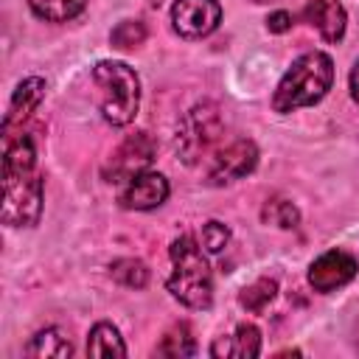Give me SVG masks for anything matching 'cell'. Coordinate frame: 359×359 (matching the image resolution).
I'll return each mask as SVG.
<instances>
[{
	"label": "cell",
	"mask_w": 359,
	"mask_h": 359,
	"mask_svg": "<svg viewBox=\"0 0 359 359\" xmlns=\"http://www.w3.org/2000/svg\"><path fill=\"white\" fill-rule=\"evenodd\" d=\"M266 25H269V31H275V34H280V31H286V28H292V14H289V11H275V14H269V20H266Z\"/></svg>",
	"instance_id": "603a6c76"
},
{
	"label": "cell",
	"mask_w": 359,
	"mask_h": 359,
	"mask_svg": "<svg viewBox=\"0 0 359 359\" xmlns=\"http://www.w3.org/2000/svg\"><path fill=\"white\" fill-rule=\"evenodd\" d=\"M275 292H278V283L272 280V278H261V280H255L252 286H247L241 294H238V303L247 309V311H264L266 309V303L275 297Z\"/></svg>",
	"instance_id": "d6986e66"
},
{
	"label": "cell",
	"mask_w": 359,
	"mask_h": 359,
	"mask_svg": "<svg viewBox=\"0 0 359 359\" xmlns=\"http://www.w3.org/2000/svg\"><path fill=\"white\" fill-rule=\"evenodd\" d=\"M222 20V6L216 0H177L171 6L174 31L185 39L208 36Z\"/></svg>",
	"instance_id": "ba28073f"
},
{
	"label": "cell",
	"mask_w": 359,
	"mask_h": 359,
	"mask_svg": "<svg viewBox=\"0 0 359 359\" xmlns=\"http://www.w3.org/2000/svg\"><path fill=\"white\" fill-rule=\"evenodd\" d=\"M31 11L48 22H67L76 14H81V8L87 6V0H28Z\"/></svg>",
	"instance_id": "e0dca14e"
},
{
	"label": "cell",
	"mask_w": 359,
	"mask_h": 359,
	"mask_svg": "<svg viewBox=\"0 0 359 359\" xmlns=\"http://www.w3.org/2000/svg\"><path fill=\"white\" fill-rule=\"evenodd\" d=\"M87 353L90 356H126V345L115 325L98 323L87 337Z\"/></svg>",
	"instance_id": "5bb4252c"
},
{
	"label": "cell",
	"mask_w": 359,
	"mask_h": 359,
	"mask_svg": "<svg viewBox=\"0 0 359 359\" xmlns=\"http://www.w3.org/2000/svg\"><path fill=\"white\" fill-rule=\"evenodd\" d=\"M95 84L101 87V112L109 123L126 126L137 115L140 84L129 65L123 62H98L93 70Z\"/></svg>",
	"instance_id": "277c9868"
},
{
	"label": "cell",
	"mask_w": 359,
	"mask_h": 359,
	"mask_svg": "<svg viewBox=\"0 0 359 359\" xmlns=\"http://www.w3.org/2000/svg\"><path fill=\"white\" fill-rule=\"evenodd\" d=\"M255 163H258L255 143L247 140V137H236L224 149L216 151V157L210 160V168H208V180L213 185H227L233 180L247 177L255 168Z\"/></svg>",
	"instance_id": "52a82bcc"
},
{
	"label": "cell",
	"mask_w": 359,
	"mask_h": 359,
	"mask_svg": "<svg viewBox=\"0 0 359 359\" xmlns=\"http://www.w3.org/2000/svg\"><path fill=\"white\" fill-rule=\"evenodd\" d=\"M154 154H157V146H154V140H151L146 132L129 135V137L112 151V157L107 160V165H104V180H109V182H129L132 177L143 174V171L151 165Z\"/></svg>",
	"instance_id": "8992f818"
},
{
	"label": "cell",
	"mask_w": 359,
	"mask_h": 359,
	"mask_svg": "<svg viewBox=\"0 0 359 359\" xmlns=\"http://www.w3.org/2000/svg\"><path fill=\"white\" fill-rule=\"evenodd\" d=\"M109 39H112L115 48H137L146 39V28L137 20H123V22H118L112 28V36Z\"/></svg>",
	"instance_id": "44dd1931"
},
{
	"label": "cell",
	"mask_w": 359,
	"mask_h": 359,
	"mask_svg": "<svg viewBox=\"0 0 359 359\" xmlns=\"http://www.w3.org/2000/svg\"><path fill=\"white\" fill-rule=\"evenodd\" d=\"M171 261L174 272L168 275V292L188 309H208L213 300V280L194 236H180L171 244Z\"/></svg>",
	"instance_id": "3957f363"
},
{
	"label": "cell",
	"mask_w": 359,
	"mask_h": 359,
	"mask_svg": "<svg viewBox=\"0 0 359 359\" xmlns=\"http://www.w3.org/2000/svg\"><path fill=\"white\" fill-rule=\"evenodd\" d=\"M306 22H311L323 39L339 42L345 34V8L339 0H309L306 3Z\"/></svg>",
	"instance_id": "8fae6325"
},
{
	"label": "cell",
	"mask_w": 359,
	"mask_h": 359,
	"mask_svg": "<svg viewBox=\"0 0 359 359\" xmlns=\"http://www.w3.org/2000/svg\"><path fill=\"white\" fill-rule=\"evenodd\" d=\"M196 351V342L191 337V328L185 323L171 325L163 339L154 345V356H191Z\"/></svg>",
	"instance_id": "9a60e30c"
},
{
	"label": "cell",
	"mask_w": 359,
	"mask_h": 359,
	"mask_svg": "<svg viewBox=\"0 0 359 359\" xmlns=\"http://www.w3.org/2000/svg\"><path fill=\"white\" fill-rule=\"evenodd\" d=\"M331 81H334V62L320 50L306 53L294 59L292 67L278 81L272 107L275 112H292L297 107H311L331 90Z\"/></svg>",
	"instance_id": "7a4b0ae2"
},
{
	"label": "cell",
	"mask_w": 359,
	"mask_h": 359,
	"mask_svg": "<svg viewBox=\"0 0 359 359\" xmlns=\"http://www.w3.org/2000/svg\"><path fill=\"white\" fill-rule=\"evenodd\" d=\"M109 275L121 283V286H129V289H143L146 280H149V269L143 261L137 258H121L109 266Z\"/></svg>",
	"instance_id": "ac0fdd59"
},
{
	"label": "cell",
	"mask_w": 359,
	"mask_h": 359,
	"mask_svg": "<svg viewBox=\"0 0 359 359\" xmlns=\"http://www.w3.org/2000/svg\"><path fill=\"white\" fill-rule=\"evenodd\" d=\"M356 275V258L342 250H328L309 266V283L317 292H334Z\"/></svg>",
	"instance_id": "9c48e42d"
},
{
	"label": "cell",
	"mask_w": 359,
	"mask_h": 359,
	"mask_svg": "<svg viewBox=\"0 0 359 359\" xmlns=\"http://www.w3.org/2000/svg\"><path fill=\"white\" fill-rule=\"evenodd\" d=\"M213 356H233V359H250L261 353V334L255 325L241 323L230 337H222L210 348Z\"/></svg>",
	"instance_id": "7c38bea8"
},
{
	"label": "cell",
	"mask_w": 359,
	"mask_h": 359,
	"mask_svg": "<svg viewBox=\"0 0 359 359\" xmlns=\"http://www.w3.org/2000/svg\"><path fill=\"white\" fill-rule=\"evenodd\" d=\"M25 353L28 356H70L73 353V345H70V339L59 328H45V331H39L28 342Z\"/></svg>",
	"instance_id": "2e32d148"
},
{
	"label": "cell",
	"mask_w": 359,
	"mask_h": 359,
	"mask_svg": "<svg viewBox=\"0 0 359 359\" xmlns=\"http://www.w3.org/2000/svg\"><path fill=\"white\" fill-rule=\"evenodd\" d=\"M351 95H353V101L359 104V62H356L353 70H351Z\"/></svg>",
	"instance_id": "cb8c5ba5"
},
{
	"label": "cell",
	"mask_w": 359,
	"mask_h": 359,
	"mask_svg": "<svg viewBox=\"0 0 359 359\" xmlns=\"http://www.w3.org/2000/svg\"><path fill=\"white\" fill-rule=\"evenodd\" d=\"M42 95H45V81H42V79L31 76V79L20 81V87L14 90V98H11V104H8V112H6L3 129H11L14 123H20V126H22V121H25V118L39 107Z\"/></svg>",
	"instance_id": "4fadbf2b"
},
{
	"label": "cell",
	"mask_w": 359,
	"mask_h": 359,
	"mask_svg": "<svg viewBox=\"0 0 359 359\" xmlns=\"http://www.w3.org/2000/svg\"><path fill=\"white\" fill-rule=\"evenodd\" d=\"M165 196H168V180L163 174L143 171L126 182V188L121 191V205L129 210H151L163 205Z\"/></svg>",
	"instance_id": "30bf717a"
},
{
	"label": "cell",
	"mask_w": 359,
	"mask_h": 359,
	"mask_svg": "<svg viewBox=\"0 0 359 359\" xmlns=\"http://www.w3.org/2000/svg\"><path fill=\"white\" fill-rule=\"evenodd\" d=\"M222 135V118L213 104L194 107L177 129V151L185 163H196Z\"/></svg>",
	"instance_id": "5b68a950"
},
{
	"label": "cell",
	"mask_w": 359,
	"mask_h": 359,
	"mask_svg": "<svg viewBox=\"0 0 359 359\" xmlns=\"http://www.w3.org/2000/svg\"><path fill=\"white\" fill-rule=\"evenodd\" d=\"M199 238H202L208 252H222L227 247V241H230V230L222 222H208V224H202Z\"/></svg>",
	"instance_id": "7402d4cb"
},
{
	"label": "cell",
	"mask_w": 359,
	"mask_h": 359,
	"mask_svg": "<svg viewBox=\"0 0 359 359\" xmlns=\"http://www.w3.org/2000/svg\"><path fill=\"white\" fill-rule=\"evenodd\" d=\"M261 216H264V222L278 224V227H283V230L294 227L297 219H300L297 208H294L292 202H286V199H269V202L264 205V213H261Z\"/></svg>",
	"instance_id": "ffe728a7"
},
{
	"label": "cell",
	"mask_w": 359,
	"mask_h": 359,
	"mask_svg": "<svg viewBox=\"0 0 359 359\" xmlns=\"http://www.w3.org/2000/svg\"><path fill=\"white\" fill-rule=\"evenodd\" d=\"M252 3H269V0H252Z\"/></svg>",
	"instance_id": "d4e9b609"
},
{
	"label": "cell",
	"mask_w": 359,
	"mask_h": 359,
	"mask_svg": "<svg viewBox=\"0 0 359 359\" xmlns=\"http://www.w3.org/2000/svg\"><path fill=\"white\" fill-rule=\"evenodd\" d=\"M42 213V177L36 171V149L28 135L6 132L3 151V222L8 227H31Z\"/></svg>",
	"instance_id": "6da1fadb"
}]
</instances>
